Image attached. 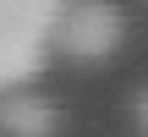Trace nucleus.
Returning a JSON list of instances; mask_svg holds the SVG:
<instances>
[{"label":"nucleus","instance_id":"nucleus-2","mask_svg":"<svg viewBox=\"0 0 148 137\" xmlns=\"http://www.w3.org/2000/svg\"><path fill=\"white\" fill-rule=\"evenodd\" d=\"M126 38V16L110 5V0H60L55 11V27H49V49L66 55V60H110Z\"/></svg>","mask_w":148,"mask_h":137},{"label":"nucleus","instance_id":"nucleus-3","mask_svg":"<svg viewBox=\"0 0 148 137\" xmlns=\"http://www.w3.org/2000/svg\"><path fill=\"white\" fill-rule=\"evenodd\" d=\"M55 126H60L55 99H44V93H33V88L0 93V132L5 137H55Z\"/></svg>","mask_w":148,"mask_h":137},{"label":"nucleus","instance_id":"nucleus-1","mask_svg":"<svg viewBox=\"0 0 148 137\" xmlns=\"http://www.w3.org/2000/svg\"><path fill=\"white\" fill-rule=\"evenodd\" d=\"M60 0H0V93L27 88L49 66V27Z\"/></svg>","mask_w":148,"mask_h":137},{"label":"nucleus","instance_id":"nucleus-4","mask_svg":"<svg viewBox=\"0 0 148 137\" xmlns=\"http://www.w3.org/2000/svg\"><path fill=\"white\" fill-rule=\"evenodd\" d=\"M137 132L148 137V88H143V93H137Z\"/></svg>","mask_w":148,"mask_h":137}]
</instances>
